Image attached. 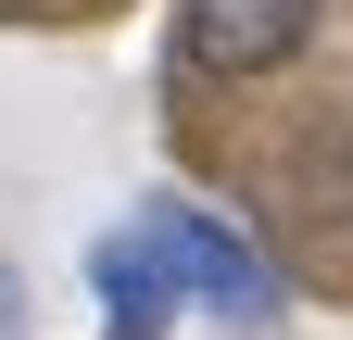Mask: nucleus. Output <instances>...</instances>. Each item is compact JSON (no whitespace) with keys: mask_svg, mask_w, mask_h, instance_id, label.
Instances as JSON below:
<instances>
[{"mask_svg":"<svg viewBox=\"0 0 353 340\" xmlns=\"http://www.w3.org/2000/svg\"><path fill=\"white\" fill-rule=\"evenodd\" d=\"M152 252H164V277H176V303H202L214 328H265L278 315V265L214 215V202H152Z\"/></svg>","mask_w":353,"mask_h":340,"instance_id":"obj_1","label":"nucleus"},{"mask_svg":"<svg viewBox=\"0 0 353 340\" xmlns=\"http://www.w3.org/2000/svg\"><path fill=\"white\" fill-rule=\"evenodd\" d=\"M328 0H176V63L190 76H278L316 38Z\"/></svg>","mask_w":353,"mask_h":340,"instance_id":"obj_2","label":"nucleus"},{"mask_svg":"<svg viewBox=\"0 0 353 340\" xmlns=\"http://www.w3.org/2000/svg\"><path fill=\"white\" fill-rule=\"evenodd\" d=\"M88 303H101V340H164L176 315V277H164V252L152 227H114V240H88Z\"/></svg>","mask_w":353,"mask_h":340,"instance_id":"obj_3","label":"nucleus"},{"mask_svg":"<svg viewBox=\"0 0 353 340\" xmlns=\"http://www.w3.org/2000/svg\"><path fill=\"white\" fill-rule=\"evenodd\" d=\"M13 315H26V290H13V265H0V340H13Z\"/></svg>","mask_w":353,"mask_h":340,"instance_id":"obj_4","label":"nucleus"}]
</instances>
